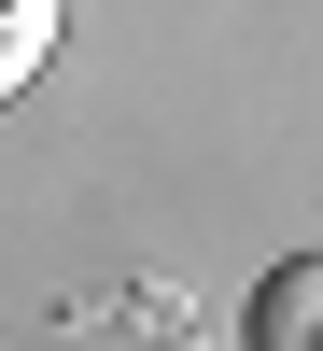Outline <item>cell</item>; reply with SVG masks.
I'll return each instance as SVG.
<instances>
[{
  "instance_id": "7a4b0ae2",
  "label": "cell",
  "mask_w": 323,
  "mask_h": 351,
  "mask_svg": "<svg viewBox=\"0 0 323 351\" xmlns=\"http://www.w3.org/2000/svg\"><path fill=\"white\" fill-rule=\"evenodd\" d=\"M43 56H56V0H0V99H14Z\"/></svg>"
},
{
  "instance_id": "6da1fadb",
  "label": "cell",
  "mask_w": 323,
  "mask_h": 351,
  "mask_svg": "<svg viewBox=\"0 0 323 351\" xmlns=\"http://www.w3.org/2000/svg\"><path fill=\"white\" fill-rule=\"evenodd\" d=\"M253 351H323V253H296V267L253 295Z\"/></svg>"
}]
</instances>
